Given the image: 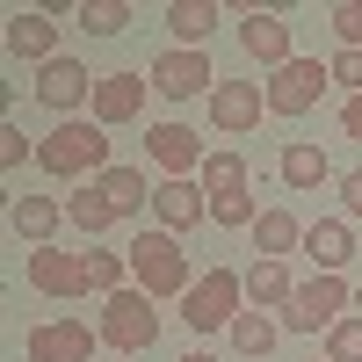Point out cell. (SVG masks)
Instances as JSON below:
<instances>
[{"mask_svg": "<svg viewBox=\"0 0 362 362\" xmlns=\"http://www.w3.org/2000/svg\"><path fill=\"white\" fill-rule=\"evenodd\" d=\"M37 167L58 174V181H95V174H109V131L95 124V116H73V124L44 131Z\"/></svg>", "mask_w": 362, "mask_h": 362, "instance_id": "cell-1", "label": "cell"}, {"mask_svg": "<svg viewBox=\"0 0 362 362\" xmlns=\"http://www.w3.org/2000/svg\"><path fill=\"white\" fill-rule=\"evenodd\" d=\"M131 283L153 297V305H167V297L181 305V297H189L196 276H189V254H181L174 232H138L131 239Z\"/></svg>", "mask_w": 362, "mask_h": 362, "instance_id": "cell-2", "label": "cell"}, {"mask_svg": "<svg viewBox=\"0 0 362 362\" xmlns=\"http://www.w3.org/2000/svg\"><path fill=\"white\" fill-rule=\"evenodd\" d=\"M247 312V276L239 268H203L181 297V319L196 326V334H232V319Z\"/></svg>", "mask_w": 362, "mask_h": 362, "instance_id": "cell-3", "label": "cell"}, {"mask_svg": "<svg viewBox=\"0 0 362 362\" xmlns=\"http://www.w3.org/2000/svg\"><path fill=\"white\" fill-rule=\"evenodd\" d=\"M95 334H102V348H116V355L131 362L138 348L160 341V312H153V297H145L138 283L116 290V297H102V326H95Z\"/></svg>", "mask_w": 362, "mask_h": 362, "instance_id": "cell-4", "label": "cell"}, {"mask_svg": "<svg viewBox=\"0 0 362 362\" xmlns=\"http://www.w3.org/2000/svg\"><path fill=\"white\" fill-rule=\"evenodd\" d=\"M348 305H355V290L341 276H312V283H297V297L283 305V334H334L348 319Z\"/></svg>", "mask_w": 362, "mask_h": 362, "instance_id": "cell-5", "label": "cell"}, {"mask_svg": "<svg viewBox=\"0 0 362 362\" xmlns=\"http://www.w3.org/2000/svg\"><path fill=\"white\" fill-rule=\"evenodd\" d=\"M326 87H334L326 58H290L283 73H268V116H305V109H319Z\"/></svg>", "mask_w": 362, "mask_h": 362, "instance_id": "cell-6", "label": "cell"}, {"mask_svg": "<svg viewBox=\"0 0 362 362\" xmlns=\"http://www.w3.org/2000/svg\"><path fill=\"white\" fill-rule=\"evenodd\" d=\"M95 87H102V80L87 73L80 58H66V51H58L51 66H37V102H44V109H58L66 124H73V109H95Z\"/></svg>", "mask_w": 362, "mask_h": 362, "instance_id": "cell-7", "label": "cell"}, {"mask_svg": "<svg viewBox=\"0 0 362 362\" xmlns=\"http://www.w3.org/2000/svg\"><path fill=\"white\" fill-rule=\"evenodd\" d=\"M153 95H167V102H196V95H210V87H218V73H210V51H160L153 58Z\"/></svg>", "mask_w": 362, "mask_h": 362, "instance_id": "cell-8", "label": "cell"}, {"mask_svg": "<svg viewBox=\"0 0 362 362\" xmlns=\"http://www.w3.org/2000/svg\"><path fill=\"white\" fill-rule=\"evenodd\" d=\"M145 153H153V167H160V181H196L203 174V138L189 131V124H153L145 131Z\"/></svg>", "mask_w": 362, "mask_h": 362, "instance_id": "cell-9", "label": "cell"}, {"mask_svg": "<svg viewBox=\"0 0 362 362\" xmlns=\"http://www.w3.org/2000/svg\"><path fill=\"white\" fill-rule=\"evenodd\" d=\"M29 290L37 297H87V254L29 247Z\"/></svg>", "mask_w": 362, "mask_h": 362, "instance_id": "cell-10", "label": "cell"}, {"mask_svg": "<svg viewBox=\"0 0 362 362\" xmlns=\"http://www.w3.org/2000/svg\"><path fill=\"white\" fill-rule=\"evenodd\" d=\"M261 109H268V87H261V80H218V87H210V124H218L225 138L254 131Z\"/></svg>", "mask_w": 362, "mask_h": 362, "instance_id": "cell-11", "label": "cell"}, {"mask_svg": "<svg viewBox=\"0 0 362 362\" xmlns=\"http://www.w3.org/2000/svg\"><path fill=\"white\" fill-rule=\"evenodd\" d=\"M95 341L87 334V319H44L29 326V362H95Z\"/></svg>", "mask_w": 362, "mask_h": 362, "instance_id": "cell-12", "label": "cell"}, {"mask_svg": "<svg viewBox=\"0 0 362 362\" xmlns=\"http://www.w3.org/2000/svg\"><path fill=\"white\" fill-rule=\"evenodd\" d=\"M239 51H247L254 58V66H268V73H283L290 66V22L283 15H261V8H247V15H239Z\"/></svg>", "mask_w": 362, "mask_h": 362, "instance_id": "cell-13", "label": "cell"}, {"mask_svg": "<svg viewBox=\"0 0 362 362\" xmlns=\"http://www.w3.org/2000/svg\"><path fill=\"white\" fill-rule=\"evenodd\" d=\"M145 87H153L145 73H102V87H95V109H87V116H95L102 131H116V124H131V116L145 109Z\"/></svg>", "mask_w": 362, "mask_h": 362, "instance_id": "cell-14", "label": "cell"}, {"mask_svg": "<svg viewBox=\"0 0 362 362\" xmlns=\"http://www.w3.org/2000/svg\"><path fill=\"white\" fill-rule=\"evenodd\" d=\"M203 210H210V196H203V181H160L153 189V218H160V232H189V225H203Z\"/></svg>", "mask_w": 362, "mask_h": 362, "instance_id": "cell-15", "label": "cell"}, {"mask_svg": "<svg viewBox=\"0 0 362 362\" xmlns=\"http://www.w3.org/2000/svg\"><path fill=\"white\" fill-rule=\"evenodd\" d=\"M8 51H15V58H37V66H51V58H58V22L37 15V8H15V15H8Z\"/></svg>", "mask_w": 362, "mask_h": 362, "instance_id": "cell-16", "label": "cell"}, {"mask_svg": "<svg viewBox=\"0 0 362 362\" xmlns=\"http://www.w3.org/2000/svg\"><path fill=\"white\" fill-rule=\"evenodd\" d=\"M8 225L29 239V247H58V225H66V203H51V196H15L8 203Z\"/></svg>", "mask_w": 362, "mask_h": 362, "instance_id": "cell-17", "label": "cell"}, {"mask_svg": "<svg viewBox=\"0 0 362 362\" xmlns=\"http://www.w3.org/2000/svg\"><path fill=\"white\" fill-rule=\"evenodd\" d=\"M305 254L319 261V276H341V268L355 261V232H348V218H319V225H305Z\"/></svg>", "mask_w": 362, "mask_h": 362, "instance_id": "cell-18", "label": "cell"}, {"mask_svg": "<svg viewBox=\"0 0 362 362\" xmlns=\"http://www.w3.org/2000/svg\"><path fill=\"white\" fill-rule=\"evenodd\" d=\"M297 247H305V225H297L290 210H261L254 218V261H283Z\"/></svg>", "mask_w": 362, "mask_h": 362, "instance_id": "cell-19", "label": "cell"}, {"mask_svg": "<svg viewBox=\"0 0 362 362\" xmlns=\"http://www.w3.org/2000/svg\"><path fill=\"white\" fill-rule=\"evenodd\" d=\"M276 174H283V189H319V181H334V160H326L312 138H297V145H283Z\"/></svg>", "mask_w": 362, "mask_h": 362, "instance_id": "cell-20", "label": "cell"}, {"mask_svg": "<svg viewBox=\"0 0 362 362\" xmlns=\"http://www.w3.org/2000/svg\"><path fill=\"white\" fill-rule=\"evenodd\" d=\"M95 189L109 196L116 218H138V210L153 203V189H145V167H109V174H95Z\"/></svg>", "mask_w": 362, "mask_h": 362, "instance_id": "cell-21", "label": "cell"}, {"mask_svg": "<svg viewBox=\"0 0 362 362\" xmlns=\"http://www.w3.org/2000/svg\"><path fill=\"white\" fill-rule=\"evenodd\" d=\"M297 297V283H290V261H254L247 268V305H261V312H283Z\"/></svg>", "mask_w": 362, "mask_h": 362, "instance_id": "cell-22", "label": "cell"}, {"mask_svg": "<svg viewBox=\"0 0 362 362\" xmlns=\"http://www.w3.org/2000/svg\"><path fill=\"white\" fill-rule=\"evenodd\" d=\"M167 29H174L181 51H203L210 29H218V8H210V0H174V8H167Z\"/></svg>", "mask_w": 362, "mask_h": 362, "instance_id": "cell-23", "label": "cell"}, {"mask_svg": "<svg viewBox=\"0 0 362 362\" xmlns=\"http://www.w3.org/2000/svg\"><path fill=\"white\" fill-rule=\"evenodd\" d=\"M276 341H283V319H268L261 305H247V312L232 319V348H239V355H268Z\"/></svg>", "mask_w": 362, "mask_h": 362, "instance_id": "cell-24", "label": "cell"}, {"mask_svg": "<svg viewBox=\"0 0 362 362\" xmlns=\"http://www.w3.org/2000/svg\"><path fill=\"white\" fill-rule=\"evenodd\" d=\"M87 290H95V297H116V290H131V254L87 247Z\"/></svg>", "mask_w": 362, "mask_h": 362, "instance_id": "cell-25", "label": "cell"}, {"mask_svg": "<svg viewBox=\"0 0 362 362\" xmlns=\"http://www.w3.org/2000/svg\"><path fill=\"white\" fill-rule=\"evenodd\" d=\"M66 218H73L87 239H102V232L116 225V210H109V196L95 189V181H87V189H73V196H66Z\"/></svg>", "mask_w": 362, "mask_h": 362, "instance_id": "cell-26", "label": "cell"}, {"mask_svg": "<svg viewBox=\"0 0 362 362\" xmlns=\"http://www.w3.org/2000/svg\"><path fill=\"white\" fill-rule=\"evenodd\" d=\"M203 196L218 203V196H247V160L239 153H210L203 160Z\"/></svg>", "mask_w": 362, "mask_h": 362, "instance_id": "cell-27", "label": "cell"}, {"mask_svg": "<svg viewBox=\"0 0 362 362\" xmlns=\"http://www.w3.org/2000/svg\"><path fill=\"white\" fill-rule=\"evenodd\" d=\"M80 29L87 37H124L131 29V0H80Z\"/></svg>", "mask_w": 362, "mask_h": 362, "instance_id": "cell-28", "label": "cell"}, {"mask_svg": "<svg viewBox=\"0 0 362 362\" xmlns=\"http://www.w3.org/2000/svg\"><path fill=\"white\" fill-rule=\"evenodd\" d=\"M326 362H362V312L341 319L334 334H326Z\"/></svg>", "mask_w": 362, "mask_h": 362, "instance_id": "cell-29", "label": "cell"}, {"mask_svg": "<svg viewBox=\"0 0 362 362\" xmlns=\"http://www.w3.org/2000/svg\"><path fill=\"white\" fill-rule=\"evenodd\" d=\"M326 22H334V37H341V51H362V0H341V8L326 15Z\"/></svg>", "mask_w": 362, "mask_h": 362, "instance_id": "cell-30", "label": "cell"}, {"mask_svg": "<svg viewBox=\"0 0 362 362\" xmlns=\"http://www.w3.org/2000/svg\"><path fill=\"white\" fill-rule=\"evenodd\" d=\"M210 218H218V225H247V232H254L261 210H254V196H218V203H210Z\"/></svg>", "mask_w": 362, "mask_h": 362, "instance_id": "cell-31", "label": "cell"}, {"mask_svg": "<svg viewBox=\"0 0 362 362\" xmlns=\"http://www.w3.org/2000/svg\"><path fill=\"white\" fill-rule=\"evenodd\" d=\"M326 66H334V80L348 87V95H362V51H334Z\"/></svg>", "mask_w": 362, "mask_h": 362, "instance_id": "cell-32", "label": "cell"}, {"mask_svg": "<svg viewBox=\"0 0 362 362\" xmlns=\"http://www.w3.org/2000/svg\"><path fill=\"white\" fill-rule=\"evenodd\" d=\"M29 160V138H22V124H0V167H22Z\"/></svg>", "mask_w": 362, "mask_h": 362, "instance_id": "cell-33", "label": "cell"}, {"mask_svg": "<svg viewBox=\"0 0 362 362\" xmlns=\"http://www.w3.org/2000/svg\"><path fill=\"white\" fill-rule=\"evenodd\" d=\"M341 203H348V218H362V167L341 174Z\"/></svg>", "mask_w": 362, "mask_h": 362, "instance_id": "cell-34", "label": "cell"}, {"mask_svg": "<svg viewBox=\"0 0 362 362\" xmlns=\"http://www.w3.org/2000/svg\"><path fill=\"white\" fill-rule=\"evenodd\" d=\"M341 131L362 145V95H348V102H341Z\"/></svg>", "mask_w": 362, "mask_h": 362, "instance_id": "cell-35", "label": "cell"}, {"mask_svg": "<svg viewBox=\"0 0 362 362\" xmlns=\"http://www.w3.org/2000/svg\"><path fill=\"white\" fill-rule=\"evenodd\" d=\"M181 362H218V355H210V348H189V355H181Z\"/></svg>", "mask_w": 362, "mask_h": 362, "instance_id": "cell-36", "label": "cell"}, {"mask_svg": "<svg viewBox=\"0 0 362 362\" xmlns=\"http://www.w3.org/2000/svg\"><path fill=\"white\" fill-rule=\"evenodd\" d=\"M355 312H362V283H355Z\"/></svg>", "mask_w": 362, "mask_h": 362, "instance_id": "cell-37", "label": "cell"}, {"mask_svg": "<svg viewBox=\"0 0 362 362\" xmlns=\"http://www.w3.org/2000/svg\"><path fill=\"white\" fill-rule=\"evenodd\" d=\"M116 362H124V355H116Z\"/></svg>", "mask_w": 362, "mask_h": 362, "instance_id": "cell-38", "label": "cell"}]
</instances>
